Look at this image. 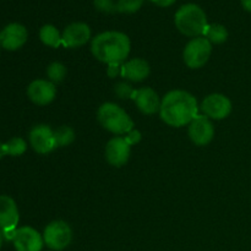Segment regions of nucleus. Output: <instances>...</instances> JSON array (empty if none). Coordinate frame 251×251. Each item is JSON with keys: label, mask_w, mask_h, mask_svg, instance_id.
I'll return each mask as SVG.
<instances>
[{"label": "nucleus", "mask_w": 251, "mask_h": 251, "mask_svg": "<svg viewBox=\"0 0 251 251\" xmlns=\"http://www.w3.org/2000/svg\"><path fill=\"white\" fill-rule=\"evenodd\" d=\"M176 28L188 37H201L207 27V17L205 11L195 4L183 5L174 17Z\"/></svg>", "instance_id": "obj_3"}, {"label": "nucleus", "mask_w": 251, "mask_h": 251, "mask_svg": "<svg viewBox=\"0 0 251 251\" xmlns=\"http://www.w3.org/2000/svg\"><path fill=\"white\" fill-rule=\"evenodd\" d=\"M2 242H4V235H2V232H0V249L2 247Z\"/></svg>", "instance_id": "obj_31"}, {"label": "nucleus", "mask_w": 251, "mask_h": 251, "mask_svg": "<svg viewBox=\"0 0 251 251\" xmlns=\"http://www.w3.org/2000/svg\"><path fill=\"white\" fill-rule=\"evenodd\" d=\"M20 216L16 202L10 196H0V229L2 233L14 232L19 223Z\"/></svg>", "instance_id": "obj_15"}, {"label": "nucleus", "mask_w": 251, "mask_h": 251, "mask_svg": "<svg viewBox=\"0 0 251 251\" xmlns=\"http://www.w3.org/2000/svg\"><path fill=\"white\" fill-rule=\"evenodd\" d=\"M97 119L105 130L115 135L129 134L134 130V122L131 118L115 103H103L98 108Z\"/></svg>", "instance_id": "obj_4"}, {"label": "nucleus", "mask_w": 251, "mask_h": 251, "mask_svg": "<svg viewBox=\"0 0 251 251\" xmlns=\"http://www.w3.org/2000/svg\"><path fill=\"white\" fill-rule=\"evenodd\" d=\"M131 100H134L137 109L146 115H152L157 113L161 108V102L158 95L151 87H142L135 90Z\"/></svg>", "instance_id": "obj_16"}, {"label": "nucleus", "mask_w": 251, "mask_h": 251, "mask_svg": "<svg viewBox=\"0 0 251 251\" xmlns=\"http://www.w3.org/2000/svg\"><path fill=\"white\" fill-rule=\"evenodd\" d=\"M215 136V129L206 115H198L189 124V137L198 146H206L212 141Z\"/></svg>", "instance_id": "obj_8"}, {"label": "nucleus", "mask_w": 251, "mask_h": 251, "mask_svg": "<svg viewBox=\"0 0 251 251\" xmlns=\"http://www.w3.org/2000/svg\"><path fill=\"white\" fill-rule=\"evenodd\" d=\"M95 7L98 11L105 12V14H112L118 11L117 4L113 0H95Z\"/></svg>", "instance_id": "obj_25"}, {"label": "nucleus", "mask_w": 251, "mask_h": 251, "mask_svg": "<svg viewBox=\"0 0 251 251\" xmlns=\"http://www.w3.org/2000/svg\"><path fill=\"white\" fill-rule=\"evenodd\" d=\"M114 92L119 98H122V100H126V98H132V95H134L135 90L131 87V85H129V83L119 82L115 85Z\"/></svg>", "instance_id": "obj_24"}, {"label": "nucleus", "mask_w": 251, "mask_h": 251, "mask_svg": "<svg viewBox=\"0 0 251 251\" xmlns=\"http://www.w3.org/2000/svg\"><path fill=\"white\" fill-rule=\"evenodd\" d=\"M122 65L123 64H108V76L109 77H115L119 74H122Z\"/></svg>", "instance_id": "obj_27"}, {"label": "nucleus", "mask_w": 251, "mask_h": 251, "mask_svg": "<svg viewBox=\"0 0 251 251\" xmlns=\"http://www.w3.org/2000/svg\"><path fill=\"white\" fill-rule=\"evenodd\" d=\"M26 27L21 24H10L0 32V46L6 50H17L27 41Z\"/></svg>", "instance_id": "obj_13"}, {"label": "nucleus", "mask_w": 251, "mask_h": 251, "mask_svg": "<svg viewBox=\"0 0 251 251\" xmlns=\"http://www.w3.org/2000/svg\"><path fill=\"white\" fill-rule=\"evenodd\" d=\"M242 5L247 11L251 12V0H242Z\"/></svg>", "instance_id": "obj_29"}, {"label": "nucleus", "mask_w": 251, "mask_h": 251, "mask_svg": "<svg viewBox=\"0 0 251 251\" xmlns=\"http://www.w3.org/2000/svg\"><path fill=\"white\" fill-rule=\"evenodd\" d=\"M131 146L125 137H113L105 146V158L108 163L114 167H122L129 161Z\"/></svg>", "instance_id": "obj_12"}, {"label": "nucleus", "mask_w": 251, "mask_h": 251, "mask_svg": "<svg viewBox=\"0 0 251 251\" xmlns=\"http://www.w3.org/2000/svg\"><path fill=\"white\" fill-rule=\"evenodd\" d=\"M120 75L129 81L140 82V81H144L150 75V65L144 59H131V60L123 64Z\"/></svg>", "instance_id": "obj_17"}, {"label": "nucleus", "mask_w": 251, "mask_h": 251, "mask_svg": "<svg viewBox=\"0 0 251 251\" xmlns=\"http://www.w3.org/2000/svg\"><path fill=\"white\" fill-rule=\"evenodd\" d=\"M43 240L49 249L61 251L70 245L73 240V230L64 221H54L44 229Z\"/></svg>", "instance_id": "obj_5"}, {"label": "nucleus", "mask_w": 251, "mask_h": 251, "mask_svg": "<svg viewBox=\"0 0 251 251\" xmlns=\"http://www.w3.org/2000/svg\"><path fill=\"white\" fill-rule=\"evenodd\" d=\"M203 37L210 42L211 44H221L227 41L228 31L225 26L220 24H211L207 25Z\"/></svg>", "instance_id": "obj_19"}, {"label": "nucleus", "mask_w": 251, "mask_h": 251, "mask_svg": "<svg viewBox=\"0 0 251 251\" xmlns=\"http://www.w3.org/2000/svg\"><path fill=\"white\" fill-rule=\"evenodd\" d=\"M152 2H154L156 5L162 7H167V6H171L172 4L176 2V0H151Z\"/></svg>", "instance_id": "obj_28"}, {"label": "nucleus", "mask_w": 251, "mask_h": 251, "mask_svg": "<svg viewBox=\"0 0 251 251\" xmlns=\"http://www.w3.org/2000/svg\"><path fill=\"white\" fill-rule=\"evenodd\" d=\"M39 38L42 43L51 48H58L61 46V34L53 25H44L39 31Z\"/></svg>", "instance_id": "obj_18"}, {"label": "nucleus", "mask_w": 251, "mask_h": 251, "mask_svg": "<svg viewBox=\"0 0 251 251\" xmlns=\"http://www.w3.org/2000/svg\"><path fill=\"white\" fill-rule=\"evenodd\" d=\"M29 145L37 153H49L56 147L54 130L48 125H37L29 132Z\"/></svg>", "instance_id": "obj_9"}, {"label": "nucleus", "mask_w": 251, "mask_h": 251, "mask_svg": "<svg viewBox=\"0 0 251 251\" xmlns=\"http://www.w3.org/2000/svg\"><path fill=\"white\" fill-rule=\"evenodd\" d=\"M17 251H41L43 248V237L31 227H21L16 229L12 238Z\"/></svg>", "instance_id": "obj_11"}, {"label": "nucleus", "mask_w": 251, "mask_h": 251, "mask_svg": "<svg viewBox=\"0 0 251 251\" xmlns=\"http://www.w3.org/2000/svg\"><path fill=\"white\" fill-rule=\"evenodd\" d=\"M198 100L191 93L174 90L167 93L161 102L159 115L169 126L181 127L189 125L198 117Z\"/></svg>", "instance_id": "obj_1"}, {"label": "nucleus", "mask_w": 251, "mask_h": 251, "mask_svg": "<svg viewBox=\"0 0 251 251\" xmlns=\"http://www.w3.org/2000/svg\"><path fill=\"white\" fill-rule=\"evenodd\" d=\"M212 53V44L205 37L193 38L184 49V61L190 69H200L205 65Z\"/></svg>", "instance_id": "obj_6"}, {"label": "nucleus", "mask_w": 251, "mask_h": 251, "mask_svg": "<svg viewBox=\"0 0 251 251\" xmlns=\"http://www.w3.org/2000/svg\"><path fill=\"white\" fill-rule=\"evenodd\" d=\"M142 4H144V0H118L117 10L119 12L132 14L140 10Z\"/></svg>", "instance_id": "obj_23"}, {"label": "nucleus", "mask_w": 251, "mask_h": 251, "mask_svg": "<svg viewBox=\"0 0 251 251\" xmlns=\"http://www.w3.org/2000/svg\"><path fill=\"white\" fill-rule=\"evenodd\" d=\"M54 140H55L56 147L69 146L75 140V132H74V130L70 126L63 125V126L54 130Z\"/></svg>", "instance_id": "obj_20"}, {"label": "nucleus", "mask_w": 251, "mask_h": 251, "mask_svg": "<svg viewBox=\"0 0 251 251\" xmlns=\"http://www.w3.org/2000/svg\"><path fill=\"white\" fill-rule=\"evenodd\" d=\"M47 75L50 82L59 83L65 78L66 76V68L61 63H51L47 69Z\"/></svg>", "instance_id": "obj_22"}, {"label": "nucleus", "mask_w": 251, "mask_h": 251, "mask_svg": "<svg viewBox=\"0 0 251 251\" xmlns=\"http://www.w3.org/2000/svg\"><path fill=\"white\" fill-rule=\"evenodd\" d=\"M5 152H6V156H21L26 152L27 144L24 139L21 137H14V139L9 140L6 144H4Z\"/></svg>", "instance_id": "obj_21"}, {"label": "nucleus", "mask_w": 251, "mask_h": 251, "mask_svg": "<svg viewBox=\"0 0 251 251\" xmlns=\"http://www.w3.org/2000/svg\"><path fill=\"white\" fill-rule=\"evenodd\" d=\"M27 96L34 104L47 105L55 98L56 87L48 80H36L29 83Z\"/></svg>", "instance_id": "obj_14"}, {"label": "nucleus", "mask_w": 251, "mask_h": 251, "mask_svg": "<svg viewBox=\"0 0 251 251\" xmlns=\"http://www.w3.org/2000/svg\"><path fill=\"white\" fill-rule=\"evenodd\" d=\"M125 140L129 142L130 146H132V145L137 144V142L141 140V134H140L137 130H131L129 134H126V137H125Z\"/></svg>", "instance_id": "obj_26"}, {"label": "nucleus", "mask_w": 251, "mask_h": 251, "mask_svg": "<svg viewBox=\"0 0 251 251\" xmlns=\"http://www.w3.org/2000/svg\"><path fill=\"white\" fill-rule=\"evenodd\" d=\"M4 156H6V152H5L4 144H1V142H0V159H1Z\"/></svg>", "instance_id": "obj_30"}, {"label": "nucleus", "mask_w": 251, "mask_h": 251, "mask_svg": "<svg viewBox=\"0 0 251 251\" xmlns=\"http://www.w3.org/2000/svg\"><path fill=\"white\" fill-rule=\"evenodd\" d=\"M129 37L123 32L108 31L92 39L91 51L97 60L105 64H122L130 53Z\"/></svg>", "instance_id": "obj_2"}, {"label": "nucleus", "mask_w": 251, "mask_h": 251, "mask_svg": "<svg viewBox=\"0 0 251 251\" xmlns=\"http://www.w3.org/2000/svg\"><path fill=\"white\" fill-rule=\"evenodd\" d=\"M201 109L207 118L221 120L227 118L232 112V102L229 98L221 93H212L207 96L201 103Z\"/></svg>", "instance_id": "obj_7"}, {"label": "nucleus", "mask_w": 251, "mask_h": 251, "mask_svg": "<svg viewBox=\"0 0 251 251\" xmlns=\"http://www.w3.org/2000/svg\"><path fill=\"white\" fill-rule=\"evenodd\" d=\"M91 28L83 22H74L65 27L61 33V46L65 48H78L90 41Z\"/></svg>", "instance_id": "obj_10"}]
</instances>
